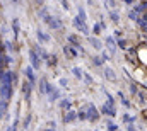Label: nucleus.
<instances>
[{
    "label": "nucleus",
    "mask_w": 147,
    "mask_h": 131,
    "mask_svg": "<svg viewBox=\"0 0 147 131\" xmlns=\"http://www.w3.org/2000/svg\"><path fill=\"white\" fill-rule=\"evenodd\" d=\"M7 131H16V124H14V126H10V128H9Z\"/></svg>",
    "instance_id": "obj_4"
},
{
    "label": "nucleus",
    "mask_w": 147,
    "mask_h": 131,
    "mask_svg": "<svg viewBox=\"0 0 147 131\" xmlns=\"http://www.w3.org/2000/svg\"><path fill=\"white\" fill-rule=\"evenodd\" d=\"M31 61H33V63H34V66H38V60H36V56H34V55H33V53H31Z\"/></svg>",
    "instance_id": "obj_3"
},
{
    "label": "nucleus",
    "mask_w": 147,
    "mask_h": 131,
    "mask_svg": "<svg viewBox=\"0 0 147 131\" xmlns=\"http://www.w3.org/2000/svg\"><path fill=\"white\" fill-rule=\"evenodd\" d=\"M128 61L132 75L142 84L147 85V41H140L128 51Z\"/></svg>",
    "instance_id": "obj_1"
},
{
    "label": "nucleus",
    "mask_w": 147,
    "mask_h": 131,
    "mask_svg": "<svg viewBox=\"0 0 147 131\" xmlns=\"http://www.w3.org/2000/svg\"><path fill=\"white\" fill-rule=\"evenodd\" d=\"M5 109H7V100L5 99H0V116L5 114Z\"/></svg>",
    "instance_id": "obj_2"
}]
</instances>
